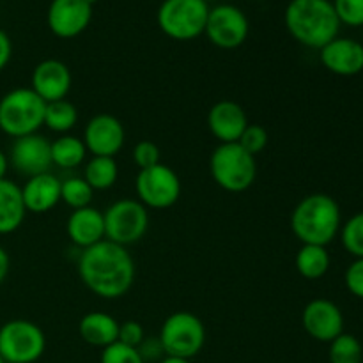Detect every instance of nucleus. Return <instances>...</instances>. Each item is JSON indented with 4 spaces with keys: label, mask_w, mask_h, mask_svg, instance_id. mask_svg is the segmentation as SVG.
<instances>
[{
    "label": "nucleus",
    "mask_w": 363,
    "mask_h": 363,
    "mask_svg": "<svg viewBox=\"0 0 363 363\" xmlns=\"http://www.w3.org/2000/svg\"><path fill=\"white\" fill-rule=\"evenodd\" d=\"M78 275L84 286L96 296L117 300L131 289L135 282V262L126 247L108 240L82 250Z\"/></svg>",
    "instance_id": "1"
},
{
    "label": "nucleus",
    "mask_w": 363,
    "mask_h": 363,
    "mask_svg": "<svg viewBox=\"0 0 363 363\" xmlns=\"http://www.w3.org/2000/svg\"><path fill=\"white\" fill-rule=\"evenodd\" d=\"M291 229L301 245L332 243L340 230V208L326 194H312L301 199L291 215Z\"/></svg>",
    "instance_id": "3"
},
{
    "label": "nucleus",
    "mask_w": 363,
    "mask_h": 363,
    "mask_svg": "<svg viewBox=\"0 0 363 363\" xmlns=\"http://www.w3.org/2000/svg\"><path fill=\"white\" fill-rule=\"evenodd\" d=\"M78 333L89 346L105 350L110 344L117 342L119 321L105 312H89L78 323Z\"/></svg>",
    "instance_id": "21"
},
{
    "label": "nucleus",
    "mask_w": 363,
    "mask_h": 363,
    "mask_svg": "<svg viewBox=\"0 0 363 363\" xmlns=\"http://www.w3.org/2000/svg\"><path fill=\"white\" fill-rule=\"evenodd\" d=\"M66 233L73 245L85 250L89 247H94L99 241L105 240V218L99 209L82 208L73 209L66 222Z\"/></svg>",
    "instance_id": "19"
},
{
    "label": "nucleus",
    "mask_w": 363,
    "mask_h": 363,
    "mask_svg": "<svg viewBox=\"0 0 363 363\" xmlns=\"http://www.w3.org/2000/svg\"><path fill=\"white\" fill-rule=\"evenodd\" d=\"M330 363H362L363 347L360 340L351 333H340L330 342Z\"/></svg>",
    "instance_id": "28"
},
{
    "label": "nucleus",
    "mask_w": 363,
    "mask_h": 363,
    "mask_svg": "<svg viewBox=\"0 0 363 363\" xmlns=\"http://www.w3.org/2000/svg\"><path fill=\"white\" fill-rule=\"evenodd\" d=\"M286 27L298 43L321 50L337 38L340 21L330 0H291Z\"/></svg>",
    "instance_id": "2"
},
{
    "label": "nucleus",
    "mask_w": 363,
    "mask_h": 363,
    "mask_svg": "<svg viewBox=\"0 0 363 363\" xmlns=\"http://www.w3.org/2000/svg\"><path fill=\"white\" fill-rule=\"evenodd\" d=\"M21 197L27 213L43 215L52 211L60 202V181L52 172L28 177L21 186Z\"/></svg>",
    "instance_id": "20"
},
{
    "label": "nucleus",
    "mask_w": 363,
    "mask_h": 363,
    "mask_svg": "<svg viewBox=\"0 0 363 363\" xmlns=\"http://www.w3.org/2000/svg\"><path fill=\"white\" fill-rule=\"evenodd\" d=\"M30 89L45 103L66 99L71 91L73 77L62 60L46 59L34 67L30 77Z\"/></svg>",
    "instance_id": "16"
},
{
    "label": "nucleus",
    "mask_w": 363,
    "mask_h": 363,
    "mask_svg": "<svg viewBox=\"0 0 363 363\" xmlns=\"http://www.w3.org/2000/svg\"><path fill=\"white\" fill-rule=\"evenodd\" d=\"M145 339L144 328L137 321H124L119 323V337L117 342H123L130 347H138Z\"/></svg>",
    "instance_id": "34"
},
{
    "label": "nucleus",
    "mask_w": 363,
    "mask_h": 363,
    "mask_svg": "<svg viewBox=\"0 0 363 363\" xmlns=\"http://www.w3.org/2000/svg\"><path fill=\"white\" fill-rule=\"evenodd\" d=\"M87 2L91 4V6H92V4H94V2H98V0H87Z\"/></svg>",
    "instance_id": "40"
},
{
    "label": "nucleus",
    "mask_w": 363,
    "mask_h": 363,
    "mask_svg": "<svg viewBox=\"0 0 363 363\" xmlns=\"http://www.w3.org/2000/svg\"><path fill=\"white\" fill-rule=\"evenodd\" d=\"M298 273L307 280H318L330 269V254L321 245H301L294 259Z\"/></svg>",
    "instance_id": "23"
},
{
    "label": "nucleus",
    "mask_w": 363,
    "mask_h": 363,
    "mask_svg": "<svg viewBox=\"0 0 363 363\" xmlns=\"http://www.w3.org/2000/svg\"><path fill=\"white\" fill-rule=\"evenodd\" d=\"M209 7L202 0H163L158 25L163 34L176 41H190L204 34Z\"/></svg>",
    "instance_id": "7"
},
{
    "label": "nucleus",
    "mask_w": 363,
    "mask_h": 363,
    "mask_svg": "<svg viewBox=\"0 0 363 363\" xmlns=\"http://www.w3.org/2000/svg\"><path fill=\"white\" fill-rule=\"evenodd\" d=\"M126 131L123 123L110 113H98L87 123L84 131V144L92 156L113 158L123 149Z\"/></svg>",
    "instance_id": "13"
},
{
    "label": "nucleus",
    "mask_w": 363,
    "mask_h": 363,
    "mask_svg": "<svg viewBox=\"0 0 363 363\" xmlns=\"http://www.w3.org/2000/svg\"><path fill=\"white\" fill-rule=\"evenodd\" d=\"M332 4L340 23L363 27V0H333Z\"/></svg>",
    "instance_id": "30"
},
{
    "label": "nucleus",
    "mask_w": 363,
    "mask_h": 363,
    "mask_svg": "<svg viewBox=\"0 0 363 363\" xmlns=\"http://www.w3.org/2000/svg\"><path fill=\"white\" fill-rule=\"evenodd\" d=\"M344 282H346L347 291L353 296L363 300V259H354L351 262L350 268L346 269V275H344Z\"/></svg>",
    "instance_id": "35"
},
{
    "label": "nucleus",
    "mask_w": 363,
    "mask_h": 363,
    "mask_svg": "<svg viewBox=\"0 0 363 363\" xmlns=\"http://www.w3.org/2000/svg\"><path fill=\"white\" fill-rule=\"evenodd\" d=\"M248 126L243 106L230 99L215 103L208 113V128L220 144H233L240 140L245 128Z\"/></svg>",
    "instance_id": "18"
},
{
    "label": "nucleus",
    "mask_w": 363,
    "mask_h": 363,
    "mask_svg": "<svg viewBox=\"0 0 363 363\" xmlns=\"http://www.w3.org/2000/svg\"><path fill=\"white\" fill-rule=\"evenodd\" d=\"M268 131H266L261 124H248V126L245 128L243 135L240 137V140H238V144H240L245 151L250 152L252 156H255L259 155V152L264 151L266 145H268Z\"/></svg>",
    "instance_id": "31"
},
{
    "label": "nucleus",
    "mask_w": 363,
    "mask_h": 363,
    "mask_svg": "<svg viewBox=\"0 0 363 363\" xmlns=\"http://www.w3.org/2000/svg\"><path fill=\"white\" fill-rule=\"evenodd\" d=\"M160 363H191L186 358H177V357H165Z\"/></svg>",
    "instance_id": "39"
},
{
    "label": "nucleus",
    "mask_w": 363,
    "mask_h": 363,
    "mask_svg": "<svg viewBox=\"0 0 363 363\" xmlns=\"http://www.w3.org/2000/svg\"><path fill=\"white\" fill-rule=\"evenodd\" d=\"M94 190L89 186L84 177H67L60 181V202L69 206L71 209H82L91 206Z\"/></svg>",
    "instance_id": "27"
},
{
    "label": "nucleus",
    "mask_w": 363,
    "mask_h": 363,
    "mask_svg": "<svg viewBox=\"0 0 363 363\" xmlns=\"http://www.w3.org/2000/svg\"><path fill=\"white\" fill-rule=\"evenodd\" d=\"M9 266H11L9 255H7L6 248L0 245V284H4V280L7 279V273H9Z\"/></svg>",
    "instance_id": "37"
},
{
    "label": "nucleus",
    "mask_w": 363,
    "mask_h": 363,
    "mask_svg": "<svg viewBox=\"0 0 363 363\" xmlns=\"http://www.w3.org/2000/svg\"><path fill=\"white\" fill-rule=\"evenodd\" d=\"M117 177H119V167L116 160L108 156H92L91 162L84 169V179L94 191L112 188Z\"/></svg>",
    "instance_id": "25"
},
{
    "label": "nucleus",
    "mask_w": 363,
    "mask_h": 363,
    "mask_svg": "<svg viewBox=\"0 0 363 363\" xmlns=\"http://www.w3.org/2000/svg\"><path fill=\"white\" fill-rule=\"evenodd\" d=\"M92 6L87 0H52L48 7V27L57 38L71 39L89 27Z\"/></svg>",
    "instance_id": "15"
},
{
    "label": "nucleus",
    "mask_w": 363,
    "mask_h": 363,
    "mask_svg": "<svg viewBox=\"0 0 363 363\" xmlns=\"http://www.w3.org/2000/svg\"><path fill=\"white\" fill-rule=\"evenodd\" d=\"M321 62L330 73L354 77L363 71V45L357 39L337 35L321 48Z\"/></svg>",
    "instance_id": "17"
},
{
    "label": "nucleus",
    "mask_w": 363,
    "mask_h": 363,
    "mask_svg": "<svg viewBox=\"0 0 363 363\" xmlns=\"http://www.w3.org/2000/svg\"><path fill=\"white\" fill-rule=\"evenodd\" d=\"M25 209L21 186L11 179H0V236L13 234L23 223Z\"/></svg>",
    "instance_id": "22"
},
{
    "label": "nucleus",
    "mask_w": 363,
    "mask_h": 363,
    "mask_svg": "<svg viewBox=\"0 0 363 363\" xmlns=\"http://www.w3.org/2000/svg\"><path fill=\"white\" fill-rule=\"evenodd\" d=\"M0 363H6V362H4V358H2V357H0Z\"/></svg>",
    "instance_id": "42"
},
{
    "label": "nucleus",
    "mask_w": 363,
    "mask_h": 363,
    "mask_svg": "<svg viewBox=\"0 0 363 363\" xmlns=\"http://www.w3.org/2000/svg\"><path fill=\"white\" fill-rule=\"evenodd\" d=\"M11 55H13V43H11L9 35L0 28V71L9 64Z\"/></svg>",
    "instance_id": "36"
},
{
    "label": "nucleus",
    "mask_w": 363,
    "mask_h": 363,
    "mask_svg": "<svg viewBox=\"0 0 363 363\" xmlns=\"http://www.w3.org/2000/svg\"><path fill=\"white\" fill-rule=\"evenodd\" d=\"M7 169H9V158L4 151H0V179H6Z\"/></svg>",
    "instance_id": "38"
},
{
    "label": "nucleus",
    "mask_w": 363,
    "mask_h": 363,
    "mask_svg": "<svg viewBox=\"0 0 363 363\" xmlns=\"http://www.w3.org/2000/svg\"><path fill=\"white\" fill-rule=\"evenodd\" d=\"M133 162L140 170L151 169L160 163V149L155 142L142 140L133 147Z\"/></svg>",
    "instance_id": "33"
},
{
    "label": "nucleus",
    "mask_w": 363,
    "mask_h": 363,
    "mask_svg": "<svg viewBox=\"0 0 363 363\" xmlns=\"http://www.w3.org/2000/svg\"><path fill=\"white\" fill-rule=\"evenodd\" d=\"M135 191L137 197L145 208L167 209L172 208L181 197L179 176L169 165L151 167L137 174L135 179Z\"/></svg>",
    "instance_id": "10"
},
{
    "label": "nucleus",
    "mask_w": 363,
    "mask_h": 363,
    "mask_svg": "<svg viewBox=\"0 0 363 363\" xmlns=\"http://www.w3.org/2000/svg\"><path fill=\"white\" fill-rule=\"evenodd\" d=\"M160 342L167 357L191 360L202 351L206 342L204 323L195 314L179 311L170 314L160 330Z\"/></svg>",
    "instance_id": "6"
},
{
    "label": "nucleus",
    "mask_w": 363,
    "mask_h": 363,
    "mask_svg": "<svg viewBox=\"0 0 363 363\" xmlns=\"http://www.w3.org/2000/svg\"><path fill=\"white\" fill-rule=\"evenodd\" d=\"M46 103L30 87H18L0 98V131L20 138L45 126Z\"/></svg>",
    "instance_id": "4"
},
{
    "label": "nucleus",
    "mask_w": 363,
    "mask_h": 363,
    "mask_svg": "<svg viewBox=\"0 0 363 363\" xmlns=\"http://www.w3.org/2000/svg\"><path fill=\"white\" fill-rule=\"evenodd\" d=\"M209 170L215 183L230 194L247 191L257 177L255 156L245 151L238 142L220 144L209 158Z\"/></svg>",
    "instance_id": "5"
},
{
    "label": "nucleus",
    "mask_w": 363,
    "mask_h": 363,
    "mask_svg": "<svg viewBox=\"0 0 363 363\" xmlns=\"http://www.w3.org/2000/svg\"><path fill=\"white\" fill-rule=\"evenodd\" d=\"M78 123V110L67 99L46 103L45 110V126L55 133H67L73 130Z\"/></svg>",
    "instance_id": "26"
},
{
    "label": "nucleus",
    "mask_w": 363,
    "mask_h": 363,
    "mask_svg": "<svg viewBox=\"0 0 363 363\" xmlns=\"http://www.w3.org/2000/svg\"><path fill=\"white\" fill-rule=\"evenodd\" d=\"M87 147L84 140L73 135H62L52 142V163L59 169H77L84 163Z\"/></svg>",
    "instance_id": "24"
},
{
    "label": "nucleus",
    "mask_w": 363,
    "mask_h": 363,
    "mask_svg": "<svg viewBox=\"0 0 363 363\" xmlns=\"http://www.w3.org/2000/svg\"><path fill=\"white\" fill-rule=\"evenodd\" d=\"M101 363H145L137 347H130L123 342L106 346L101 353Z\"/></svg>",
    "instance_id": "32"
},
{
    "label": "nucleus",
    "mask_w": 363,
    "mask_h": 363,
    "mask_svg": "<svg viewBox=\"0 0 363 363\" xmlns=\"http://www.w3.org/2000/svg\"><path fill=\"white\" fill-rule=\"evenodd\" d=\"M105 240L121 247H130L145 236L149 227V211L140 201L121 199L103 213Z\"/></svg>",
    "instance_id": "8"
},
{
    "label": "nucleus",
    "mask_w": 363,
    "mask_h": 363,
    "mask_svg": "<svg viewBox=\"0 0 363 363\" xmlns=\"http://www.w3.org/2000/svg\"><path fill=\"white\" fill-rule=\"evenodd\" d=\"M202 2H206V4H208V2H213V0H202Z\"/></svg>",
    "instance_id": "41"
},
{
    "label": "nucleus",
    "mask_w": 363,
    "mask_h": 363,
    "mask_svg": "<svg viewBox=\"0 0 363 363\" xmlns=\"http://www.w3.org/2000/svg\"><path fill=\"white\" fill-rule=\"evenodd\" d=\"M46 350V337L35 323L13 319L0 326V357L6 363H34Z\"/></svg>",
    "instance_id": "9"
},
{
    "label": "nucleus",
    "mask_w": 363,
    "mask_h": 363,
    "mask_svg": "<svg viewBox=\"0 0 363 363\" xmlns=\"http://www.w3.org/2000/svg\"><path fill=\"white\" fill-rule=\"evenodd\" d=\"M9 165L21 176L34 177L52 169V142L39 133L14 138L9 151Z\"/></svg>",
    "instance_id": "12"
},
{
    "label": "nucleus",
    "mask_w": 363,
    "mask_h": 363,
    "mask_svg": "<svg viewBox=\"0 0 363 363\" xmlns=\"http://www.w3.org/2000/svg\"><path fill=\"white\" fill-rule=\"evenodd\" d=\"M340 240L344 248L353 257L363 259V211L351 216L340 230Z\"/></svg>",
    "instance_id": "29"
},
{
    "label": "nucleus",
    "mask_w": 363,
    "mask_h": 363,
    "mask_svg": "<svg viewBox=\"0 0 363 363\" xmlns=\"http://www.w3.org/2000/svg\"><path fill=\"white\" fill-rule=\"evenodd\" d=\"M248 28L250 27L243 11L230 4H223L209 9L204 34L218 48L234 50L247 41Z\"/></svg>",
    "instance_id": "11"
},
{
    "label": "nucleus",
    "mask_w": 363,
    "mask_h": 363,
    "mask_svg": "<svg viewBox=\"0 0 363 363\" xmlns=\"http://www.w3.org/2000/svg\"><path fill=\"white\" fill-rule=\"evenodd\" d=\"M301 325L312 339L330 344L344 333V315L333 301L318 298L305 305L301 312Z\"/></svg>",
    "instance_id": "14"
}]
</instances>
